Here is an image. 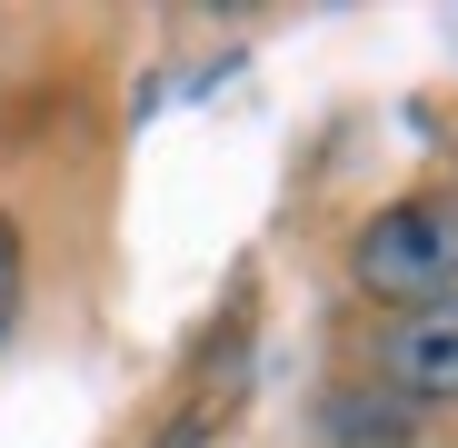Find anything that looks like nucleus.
Returning a JSON list of instances; mask_svg holds the SVG:
<instances>
[{
	"instance_id": "nucleus-1",
	"label": "nucleus",
	"mask_w": 458,
	"mask_h": 448,
	"mask_svg": "<svg viewBox=\"0 0 458 448\" xmlns=\"http://www.w3.org/2000/svg\"><path fill=\"white\" fill-rule=\"evenodd\" d=\"M349 269L369 299L389 309H448L458 299V199H389L378 219H359L349 240Z\"/></svg>"
},
{
	"instance_id": "nucleus-2",
	"label": "nucleus",
	"mask_w": 458,
	"mask_h": 448,
	"mask_svg": "<svg viewBox=\"0 0 458 448\" xmlns=\"http://www.w3.org/2000/svg\"><path fill=\"white\" fill-rule=\"evenodd\" d=\"M378 368L409 389V399H458V299L448 309H419L378 339Z\"/></svg>"
},
{
	"instance_id": "nucleus-3",
	"label": "nucleus",
	"mask_w": 458,
	"mask_h": 448,
	"mask_svg": "<svg viewBox=\"0 0 458 448\" xmlns=\"http://www.w3.org/2000/svg\"><path fill=\"white\" fill-rule=\"evenodd\" d=\"M11 329H21V219L0 209V349H11Z\"/></svg>"
}]
</instances>
